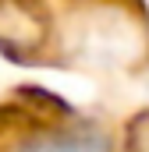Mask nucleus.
<instances>
[{
  "instance_id": "obj_1",
  "label": "nucleus",
  "mask_w": 149,
  "mask_h": 152,
  "mask_svg": "<svg viewBox=\"0 0 149 152\" xmlns=\"http://www.w3.org/2000/svg\"><path fill=\"white\" fill-rule=\"evenodd\" d=\"M18 152H107V134H100L96 127H71L60 134H46Z\"/></svg>"
}]
</instances>
